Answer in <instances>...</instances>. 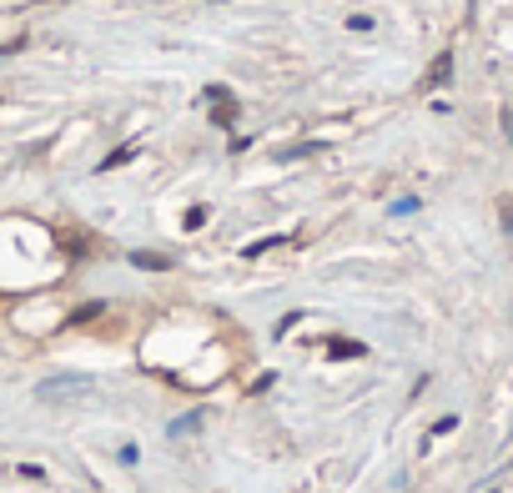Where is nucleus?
I'll return each instance as SVG.
<instances>
[{"mask_svg":"<svg viewBox=\"0 0 513 493\" xmlns=\"http://www.w3.org/2000/svg\"><path fill=\"white\" fill-rule=\"evenodd\" d=\"M211 106H217V111H211V121H217V126H237V101H231V96H222V101H211Z\"/></svg>","mask_w":513,"mask_h":493,"instance_id":"nucleus-1","label":"nucleus"},{"mask_svg":"<svg viewBox=\"0 0 513 493\" xmlns=\"http://www.w3.org/2000/svg\"><path fill=\"white\" fill-rule=\"evenodd\" d=\"M448 76H453V56L443 51V56L433 60V66H427V81H433V86H448Z\"/></svg>","mask_w":513,"mask_h":493,"instance_id":"nucleus-2","label":"nucleus"},{"mask_svg":"<svg viewBox=\"0 0 513 493\" xmlns=\"http://www.w3.org/2000/svg\"><path fill=\"white\" fill-rule=\"evenodd\" d=\"M131 262H136V267H146V272H166V267H171L166 257H156V252H131Z\"/></svg>","mask_w":513,"mask_h":493,"instance_id":"nucleus-3","label":"nucleus"},{"mask_svg":"<svg viewBox=\"0 0 513 493\" xmlns=\"http://www.w3.org/2000/svg\"><path fill=\"white\" fill-rule=\"evenodd\" d=\"M368 348L362 342H348V337H332V357H362Z\"/></svg>","mask_w":513,"mask_h":493,"instance_id":"nucleus-4","label":"nucleus"},{"mask_svg":"<svg viewBox=\"0 0 513 493\" xmlns=\"http://www.w3.org/2000/svg\"><path fill=\"white\" fill-rule=\"evenodd\" d=\"M191 428H202V413H186V418H177V423H171V438H186Z\"/></svg>","mask_w":513,"mask_h":493,"instance_id":"nucleus-5","label":"nucleus"},{"mask_svg":"<svg viewBox=\"0 0 513 493\" xmlns=\"http://www.w3.org/2000/svg\"><path fill=\"white\" fill-rule=\"evenodd\" d=\"M131 156H136V146H121V152H111V156L101 161V171H111V166H126V161H131Z\"/></svg>","mask_w":513,"mask_h":493,"instance_id":"nucleus-6","label":"nucleus"},{"mask_svg":"<svg viewBox=\"0 0 513 493\" xmlns=\"http://www.w3.org/2000/svg\"><path fill=\"white\" fill-rule=\"evenodd\" d=\"M272 247H282V232H277V237H262V242H252L242 257H262V252H272Z\"/></svg>","mask_w":513,"mask_h":493,"instance_id":"nucleus-7","label":"nucleus"},{"mask_svg":"<svg viewBox=\"0 0 513 493\" xmlns=\"http://www.w3.org/2000/svg\"><path fill=\"white\" fill-rule=\"evenodd\" d=\"M373 26H377V20H373V15H348V31H357V35H368Z\"/></svg>","mask_w":513,"mask_h":493,"instance_id":"nucleus-8","label":"nucleus"},{"mask_svg":"<svg viewBox=\"0 0 513 493\" xmlns=\"http://www.w3.org/2000/svg\"><path fill=\"white\" fill-rule=\"evenodd\" d=\"M453 428H458V413H443V418H438V423H433V433H438V438H443V433H453Z\"/></svg>","mask_w":513,"mask_h":493,"instance_id":"nucleus-9","label":"nucleus"},{"mask_svg":"<svg viewBox=\"0 0 513 493\" xmlns=\"http://www.w3.org/2000/svg\"><path fill=\"white\" fill-rule=\"evenodd\" d=\"M15 474H20V478H46V468H40V463H20Z\"/></svg>","mask_w":513,"mask_h":493,"instance_id":"nucleus-10","label":"nucleus"},{"mask_svg":"<svg viewBox=\"0 0 513 493\" xmlns=\"http://www.w3.org/2000/svg\"><path fill=\"white\" fill-rule=\"evenodd\" d=\"M297 323H302V312H287V317H282V323H277V337H282V332H292Z\"/></svg>","mask_w":513,"mask_h":493,"instance_id":"nucleus-11","label":"nucleus"},{"mask_svg":"<svg viewBox=\"0 0 513 493\" xmlns=\"http://www.w3.org/2000/svg\"><path fill=\"white\" fill-rule=\"evenodd\" d=\"M202 222H206V207H197V211H186V232H197Z\"/></svg>","mask_w":513,"mask_h":493,"instance_id":"nucleus-12","label":"nucleus"},{"mask_svg":"<svg viewBox=\"0 0 513 493\" xmlns=\"http://www.w3.org/2000/svg\"><path fill=\"white\" fill-rule=\"evenodd\" d=\"M393 211H398V217H408V211H418V197H402V202H393Z\"/></svg>","mask_w":513,"mask_h":493,"instance_id":"nucleus-13","label":"nucleus"},{"mask_svg":"<svg viewBox=\"0 0 513 493\" xmlns=\"http://www.w3.org/2000/svg\"><path fill=\"white\" fill-rule=\"evenodd\" d=\"M488 493H498V488H488Z\"/></svg>","mask_w":513,"mask_h":493,"instance_id":"nucleus-14","label":"nucleus"}]
</instances>
